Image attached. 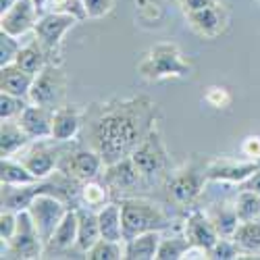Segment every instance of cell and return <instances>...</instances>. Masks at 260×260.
<instances>
[{
    "label": "cell",
    "mask_w": 260,
    "mask_h": 260,
    "mask_svg": "<svg viewBox=\"0 0 260 260\" xmlns=\"http://www.w3.org/2000/svg\"><path fill=\"white\" fill-rule=\"evenodd\" d=\"M138 73L148 81L185 79L191 75V64L183 58L177 44L158 42L138 62Z\"/></svg>",
    "instance_id": "cell-2"
},
{
    "label": "cell",
    "mask_w": 260,
    "mask_h": 260,
    "mask_svg": "<svg viewBox=\"0 0 260 260\" xmlns=\"http://www.w3.org/2000/svg\"><path fill=\"white\" fill-rule=\"evenodd\" d=\"M123 212V237L132 240L146 231H165L171 221L167 212L146 198H121Z\"/></svg>",
    "instance_id": "cell-3"
},
{
    "label": "cell",
    "mask_w": 260,
    "mask_h": 260,
    "mask_svg": "<svg viewBox=\"0 0 260 260\" xmlns=\"http://www.w3.org/2000/svg\"><path fill=\"white\" fill-rule=\"evenodd\" d=\"M191 244L187 242V237H162L158 252H156V260H183V254L187 252Z\"/></svg>",
    "instance_id": "cell-31"
},
{
    "label": "cell",
    "mask_w": 260,
    "mask_h": 260,
    "mask_svg": "<svg viewBox=\"0 0 260 260\" xmlns=\"http://www.w3.org/2000/svg\"><path fill=\"white\" fill-rule=\"evenodd\" d=\"M34 83V75L25 73L23 69H19L17 64H7V67H0V90L13 94V96H21L27 98L29 90Z\"/></svg>",
    "instance_id": "cell-24"
},
{
    "label": "cell",
    "mask_w": 260,
    "mask_h": 260,
    "mask_svg": "<svg viewBox=\"0 0 260 260\" xmlns=\"http://www.w3.org/2000/svg\"><path fill=\"white\" fill-rule=\"evenodd\" d=\"M235 210L240 221H260V193L250 191V189H242L237 193L235 200Z\"/></svg>",
    "instance_id": "cell-29"
},
{
    "label": "cell",
    "mask_w": 260,
    "mask_h": 260,
    "mask_svg": "<svg viewBox=\"0 0 260 260\" xmlns=\"http://www.w3.org/2000/svg\"><path fill=\"white\" fill-rule=\"evenodd\" d=\"M15 64H17L19 69H23L25 73H29V75L36 77L48 64V56H46L44 48H42V44L34 38L29 44L21 46V50H19V54L15 58Z\"/></svg>",
    "instance_id": "cell-25"
},
{
    "label": "cell",
    "mask_w": 260,
    "mask_h": 260,
    "mask_svg": "<svg viewBox=\"0 0 260 260\" xmlns=\"http://www.w3.org/2000/svg\"><path fill=\"white\" fill-rule=\"evenodd\" d=\"M17 3V0H0V13H5V11H9L13 5Z\"/></svg>",
    "instance_id": "cell-43"
},
{
    "label": "cell",
    "mask_w": 260,
    "mask_h": 260,
    "mask_svg": "<svg viewBox=\"0 0 260 260\" xmlns=\"http://www.w3.org/2000/svg\"><path fill=\"white\" fill-rule=\"evenodd\" d=\"M104 160L102 156L96 152L94 148L88 150H75V152H69L67 156L62 158V162L58 165V169L69 175L71 179H75L79 185L85 181H94L102 175L104 171Z\"/></svg>",
    "instance_id": "cell-10"
},
{
    "label": "cell",
    "mask_w": 260,
    "mask_h": 260,
    "mask_svg": "<svg viewBox=\"0 0 260 260\" xmlns=\"http://www.w3.org/2000/svg\"><path fill=\"white\" fill-rule=\"evenodd\" d=\"M260 169V160H233V158H214L206 165L208 183H235L242 185Z\"/></svg>",
    "instance_id": "cell-11"
},
{
    "label": "cell",
    "mask_w": 260,
    "mask_h": 260,
    "mask_svg": "<svg viewBox=\"0 0 260 260\" xmlns=\"http://www.w3.org/2000/svg\"><path fill=\"white\" fill-rule=\"evenodd\" d=\"M233 242L246 254L260 252V221L240 223L235 229V233H233Z\"/></svg>",
    "instance_id": "cell-27"
},
{
    "label": "cell",
    "mask_w": 260,
    "mask_h": 260,
    "mask_svg": "<svg viewBox=\"0 0 260 260\" xmlns=\"http://www.w3.org/2000/svg\"><path fill=\"white\" fill-rule=\"evenodd\" d=\"M27 210H29L31 219L36 223V229H38L42 242H44V248H46L52 233L56 231V227L60 225V221L64 219V214L69 210L67 200L60 198L58 193L44 191V193H38V196L31 200Z\"/></svg>",
    "instance_id": "cell-6"
},
{
    "label": "cell",
    "mask_w": 260,
    "mask_h": 260,
    "mask_svg": "<svg viewBox=\"0 0 260 260\" xmlns=\"http://www.w3.org/2000/svg\"><path fill=\"white\" fill-rule=\"evenodd\" d=\"M185 19H187L189 27L198 36L206 38V40L219 38L229 27V15H227L225 7L219 5V3H214L210 7H204L200 11L185 13Z\"/></svg>",
    "instance_id": "cell-12"
},
{
    "label": "cell",
    "mask_w": 260,
    "mask_h": 260,
    "mask_svg": "<svg viewBox=\"0 0 260 260\" xmlns=\"http://www.w3.org/2000/svg\"><path fill=\"white\" fill-rule=\"evenodd\" d=\"M7 250V258H42L44 256V242L36 229V223L31 219L29 210L17 212V231L13 240L3 246V252Z\"/></svg>",
    "instance_id": "cell-7"
},
{
    "label": "cell",
    "mask_w": 260,
    "mask_h": 260,
    "mask_svg": "<svg viewBox=\"0 0 260 260\" xmlns=\"http://www.w3.org/2000/svg\"><path fill=\"white\" fill-rule=\"evenodd\" d=\"M216 0H181V9L183 13H191V11H200L204 7L214 5Z\"/></svg>",
    "instance_id": "cell-41"
},
{
    "label": "cell",
    "mask_w": 260,
    "mask_h": 260,
    "mask_svg": "<svg viewBox=\"0 0 260 260\" xmlns=\"http://www.w3.org/2000/svg\"><path fill=\"white\" fill-rule=\"evenodd\" d=\"M85 258L90 260H119V258H125V248H123V242H111V240H100L85 252Z\"/></svg>",
    "instance_id": "cell-30"
},
{
    "label": "cell",
    "mask_w": 260,
    "mask_h": 260,
    "mask_svg": "<svg viewBox=\"0 0 260 260\" xmlns=\"http://www.w3.org/2000/svg\"><path fill=\"white\" fill-rule=\"evenodd\" d=\"M210 219L216 227V231H219L221 237H233L237 225H240V216H237V210H235V204L233 206H227V204H221L219 208H216Z\"/></svg>",
    "instance_id": "cell-28"
},
{
    "label": "cell",
    "mask_w": 260,
    "mask_h": 260,
    "mask_svg": "<svg viewBox=\"0 0 260 260\" xmlns=\"http://www.w3.org/2000/svg\"><path fill=\"white\" fill-rule=\"evenodd\" d=\"M46 13L73 15V17H77L79 21L88 19V15H85V7H83V0H48Z\"/></svg>",
    "instance_id": "cell-34"
},
{
    "label": "cell",
    "mask_w": 260,
    "mask_h": 260,
    "mask_svg": "<svg viewBox=\"0 0 260 260\" xmlns=\"http://www.w3.org/2000/svg\"><path fill=\"white\" fill-rule=\"evenodd\" d=\"M27 104H29L27 98H21V96H13V94L3 92V94H0V121L17 119Z\"/></svg>",
    "instance_id": "cell-33"
},
{
    "label": "cell",
    "mask_w": 260,
    "mask_h": 260,
    "mask_svg": "<svg viewBox=\"0 0 260 260\" xmlns=\"http://www.w3.org/2000/svg\"><path fill=\"white\" fill-rule=\"evenodd\" d=\"M98 225H100V235L104 240L111 242H125L123 237V212H121V202H106L98 210Z\"/></svg>",
    "instance_id": "cell-23"
},
{
    "label": "cell",
    "mask_w": 260,
    "mask_h": 260,
    "mask_svg": "<svg viewBox=\"0 0 260 260\" xmlns=\"http://www.w3.org/2000/svg\"><path fill=\"white\" fill-rule=\"evenodd\" d=\"M242 189H250V191L260 193V169L254 173V175H252L250 179H246V181L242 183Z\"/></svg>",
    "instance_id": "cell-42"
},
{
    "label": "cell",
    "mask_w": 260,
    "mask_h": 260,
    "mask_svg": "<svg viewBox=\"0 0 260 260\" xmlns=\"http://www.w3.org/2000/svg\"><path fill=\"white\" fill-rule=\"evenodd\" d=\"M242 152L246 158L260 160V136H248L242 142Z\"/></svg>",
    "instance_id": "cell-40"
},
{
    "label": "cell",
    "mask_w": 260,
    "mask_h": 260,
    "mask_svg": "<svg viewBox=\"0 0 260 260\" xmlns=\"http://www.w3.org/2000/svg\"><path fill=\"white\" fill-rule=\"evenodd\" d=\"M206 181V169H198L196 165H185L169 173L165 181V191L169 202L175 206H191L198 200L204 189Z\"/></svg>",
    "instance_id": "cell-5"
},
{
    "label": "cell",
    "mask_w": 260,
    "mask_h": 260,
    "mask_svg": "<svg viewBox=\"0 0 260 260\" xmlns=\"http://www.w3.org/2000/svg\"><path fill=\"white\" fill-rule=\"evenodd\" d=\"M75 244H77V210L69 208L67 214H64V219L60 221V225L56 227V231L52 233L50 242L46 244L44 256L62 254V252L75 248Z\"/></svg>",
    "instance_id": "cell-19"
},
{
    "label": "cell",
    "mask_w": 260,
    "mask_h": 260,
    "mask_svg": "<svg viewBox=\"0 0 260 260\" xmlns=\"http://www.w3.org/2000/svg\"><path fill=\"white\" fill-rule=\"evenodd\" d=\"M29 136L23 132L17 119H5L0 125V156L13 158L19 150H23L29 144Z\"/></svg>",
    "instance_id": "cell-22"
},
{
    "label": "cell",
    "mask_w": 260,
    "mask_h": 260,
    "mask_svg": "<svg viewBox=\"0 0 260 260\" xmlns=\"http://www.w3.org/2000/svg\"><path fill=\"white\" fill-rule=\"evenodd\" d=\"M19 38L7 34V31H0V67H7V64H13L19 50H21V44L17 42Z\"/></svg>",
    "instance_id": "cell-36"
},
{
    "label": "cell",
    "mask_w": 260,
    "mask_h": 260,
    "mask_svg": "<svg viewBox=\"0 0 260 260\" xmlns=\"http://www.w3.org/2000/svg\"><path fill=\"white\" fill-rule=\"evenodd\" d=\"M183 233L187 237V242L191 246H198L204 250H210L216 242H219V231H216L210 214L202 212V210H191L185 216V225H183Z\"/></svg>",
    "instance_id": "cell-14"
},
{
    "label": "cell",
    "mask_w": 260,
    "mask_h": 260,
    "mask_svg": "<svg viewBox=\"0 0 260 260\" xmlns=\"http://www.w3.org/2000/svg\"><path fill=\"white\" fill-rule=\"evenodd\" d=\"M204 100L212 108H229V104H231L233 98H231V94H229L227 88H221V85H210V88H206Z\"/></svg>",
    "instance_id": "cell-37"
},
{
    "label": "cell",
    "mask_w": 260,
    "mask_h": 260,
    "mask_svg": "<svg viewBox=\"0 0 260 260\" xmlns=\"http://www.w3.org/2000/svg\"><path fill=\"white\" fill-rule=\"evenodd\" d=\"M40 11L34 0H17V3L0 15V31H7L15 38H23L25 34L36 29L40 19Z\"/></svg>",
    "instance_id": "cell-13"
},
{
    "label": "cell",
    "mask_w": 260,
    "mask_h": 260,
    "mask_svg": "<svg viewBox=\"0 0 260 260\" xmlns=\"http://www.w3.org/2000/svg\"><path fill=\"white\" fill-rule=\"evenodd\" d=\"M132 160L142 173V177H154L167 169L169 156H167V148H165V142L160 138V132L156 125L136 146V150L132 152Z\"/></svg>",
    "instance_id": "cell-9"
},
{
    "label": "cell",
    "mask_w": 260,
    "mask_h": 260,
    "mask_svg": "<svg viewBox=\"0 0 260 260\" xmlns=\"http://www.w3.org/2000/svg\"><path fill=\"white\" fill-rule=\"evenodd\" d=\"M102 175H104V183L108 185V189H132L138 185L142 173L134 165L132 156H127L113 165H106Z\"/></svg>",
    "instance_id": "cell-18"
},
{
    "label": "cell",
    "mask_w": 260,
    "mask_h": 260,
    "mask_svg": "<svg viewBox=\"0 0 260 260\" xmlns=\"http://www.w3.org/2000/svg\"><path fill=\"white\" fill-rule=\"evenodd\" d=\"M15 231H17V212L3 208V212H0V240H3V246L13 240Z\"/></svg>",
    "instance_id": "cell-38"
},
{
    "label": "cell",
    "mask_w": 260,
    "mask_h": 260,
    "mask_svg": "<svg viewBox=\"0 0 260 260\" xmlns=\"http://www.w3.org/2000/svg\"><path fill=\"white\" fill-rule=\"evenodd\" d=\"M64 85H67V79H64V73L60 71L58 64H46L36 77L31 83V90L27 100L31 104L38 106H44V108H54L60 106V98L64 94Z\"/></svg>",
    "instance_id": "cell-8"
},
{
    "label": "cell",
    "mask_w": 260,
    "mask_h": 260,
    "mask_svg": "<svg viewBox=\"0 0 260 260\" xmlns=\"http://www.w3.org/2000/svg\"><path fill=\"white\" fill-rule=\"evenodd\" d=\"M0 181H3V185H27L42 179L36 177L21 160L3 158V162H0Z\"/></svg>",
    "instance_id": "cell-26"
},
{
    "label": "cell",
    "mask_w": 260,
    "mask_h": 260,
    "mask_svg": "<svg viewBox=\"0 0 260 260\" xmlns=\"http://www.w3.org/2000/svg\"><path fill=\"white\" fill-rule=\"evenodd\" d=\"M79 193L88 206H104L108 202V185H100L96 179L79 185Z\"/></svg>",
    "instance_id": "cell-32"
},
{
    "label": "cell",
    "mask_w": 260,
    "mask_h": 260,
    "mask_svg": "<svg viewBox=\"0 0 260 260\" xmlns=\"http://www.w3.org/2000/svg\"><path fill=\"white\" fill-rule=\"evenodd\" d=\"M77 210V244L75 250L88 252L100 240V225H98V212L85 206H75Z\"/></svg>",
    "instance_id": "cell-20"
},
{
    "label": "cell",
    "mask_w": 260,
    "mask_h": 260,
    "mask_svg": "<svg viewBox=\"0 0 260 260\" xmlns=\"http://www.w3.org/2000/svg\"><path fill=\"white\" fill-rule=\"evenodd\" d=\"M88 138L104 165L132 156L136 146L156 125V104L148 96L92 104L85 113Z\"/></svg>",
    "instance_id": "cell-1"
},
{
    "label": "cell",
    "mask_w": 260,
    "mask_h": 260,
    "mask_svg": "<svg viewBox=\"0 0 260 260\" xmlns=\"http://www.w3.org/2000/svg\"><path fill=\"white\" fill-rule=\"evenodd\" d=\"M240 256H242V250L233 242V237H219V242L208 250V258H214V260H231Z\"/></svg>",
    "instance_id": "cell-35"
},
{
    "label": "cell",
    "mask_w": 260,
    "mask_h": 260,
    "mask_svg": "<svg viewBox=\"0 0 260 260\" xmlns=\"http://www.w3.org/2000/svg\"><path fill=\"white\" fill-rule=\"evenodd\" d=\"M77 23H79L77 17L64 13H44L38 19L34 38L44 48L50 64H58V67L62 64V38Z\"/></svg>",
    "instance_id": "cell-4"
},
{
    "label": "cell",
    "mask_w": 260,
    "mask_h": 260,
    "mask_svg": "<svg viewBox=\"0 0 260 260\" xmlns=\"http://www.w3.org/2000/svg\"><path fill=\"white\" fill-rule=\"evenodd\" d=\"M83 7L88 19H102L113 11L115 0H83Z\"/></svg>",
    "instance_id": "cell-39"
},
{
    "label": "cell",
    "mask_w": 260,
    "mask_h": 260,
    "mask_svg": "<svg viewBox=\"0 0 260 260\" xmlns=\"http://www.w3.org/2000/svg\"><path fill=\"white\" fill-rule=\"evenodd\" d=\"M58 152L52 148H48L46 144H38L31 146L23 156H19V160L23 162L36 177L40 179H48L50 175H54V169L58 167Z\"/></svg>",
    "instance_id": "cell-17"
},
{
    "label": "cell",
    "mask_w": 260,
    "mask_h": 260,
    "mask_svg": "<svg viewBox=\"0 0 260 260\" xmlns=\"http://www.w3.org/2000/svg\"><path fill=\"white\" fill-rule=\"evenodd\" d=\"M81 127V111L75 104H62L52 113V142H71Z\"/></svg>",
    "instance_id": "cell-16"
},
{
    "label": "cell",
    "mask_w": 260,
    "mask_h": 260,
    "mask_svg": "<svg viewBox=\"0 0 260 260\" xmlns=\"http://www.w3.org/2000/svg\"><path fill=\"white\" fill-rule=\"evenodd\" d=\"M34 5L38 7L40 15H44V13H46V5H48V0H34Z\"/></svg>",
    "instance_id": "cell-44"
},
{
    "label": "cell",
    "mask_w": 260,
    "mask_h": 260,
    "mask_svg": "<svg viewBox=\"0 0 260 260\" xmlns=\"http://www.w3.org/2000/svg\"><path fill=\"white\" fill-rule=\"evenodd\" d=\"M162 240V231H146L142 235H136L132 240H125V258L129 260H152L156 258L158 246Z\"/></svg>",
    "instance_id": "cell-21"
},
{
    "label": "cell",
    "mask_w": 260,
    "mask_h": 260,
    "mask_svg": "<svg viewBox=\"0 0 260 260\" xmlns=\"http://www.w3.org/2000/svg\"><path fill=\"white\" fill-rule=\"evenodd\" d=\"M52 113L54 111H50V108L29 102L23 111H21L17 121L21 127H23V132L29 136L31 142L52 140Z\"/></svg>",
    "instance_id": "cell-15"
}]
</instances>
